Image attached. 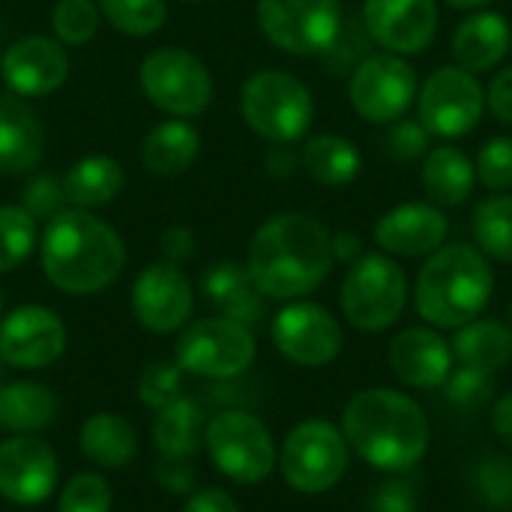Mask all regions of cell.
<instances>
[{"mask_svg": "<svg viewBox=\"0 0 512 512\" xmlns=\"http://www.w3.org/2000/svg\"><path fill=\"white\" fill-rule=\"evenodd\" d=\"M330 237L309 213H279L252 234L246 267L267 300H300L333 270Z\"/></svg>", "mask_w": 512, "mask_h": 512, "instance_id": "cell-1", "label": "cell"}, {"mask_svg": "<svg viewBox=\"0 0 512 512\" xmlns=\"http://www.w3.org/2000/svg\"><path fill=\"white\" fill-rule=\"evenodd\" d=\"M348 447L384 474H405L429 450V417L423 405L396 387L360 390L342 411Z\"/></svg>", "mask_w": 512, "mask_h": 512, "instance_id": "cell-2", "label": "cell"}, {"mask_svg": "<svg viewBox=\"0 0 512 512\" xmlns=\"http://www.w3.org/2000/svg\"><path fill=\"white\" fill-rule=\"evenodd\" d=\"M39 264L57 291L87 297L117 282L126 267V246L90 210L63 207L39 234Z\"/></svg>", "mask_w": 512, "mask_h": 512, "instance_id": "cell-3", "label": "cell"}, {"mask_svg": "<svg viewBox=\"0 0 512 512\" xmlns=\"http://www.w3.org/2000/svg\"><path fill=\"white\" fill-rule=\"evenodd\" d=\"M495 291L489 258L471 243H444L426 258L414 285V306L435 330H459L480 318Z\"/></svg>", "mask_w": 512, "mask_h": 512, "instance_id": "cell-4", "label": "cell"}, {"mask_svg": "<svg viewBox=\"0 0 512 512\" xmlns=\"http://www.w3.org/2000/svg\"><path fill=\"white\" fill-rule=\"evenodd\" d=\"M240 114L267 144H294L315 120V99L297 75L285 69H261L249 75L240 90Z\"/></svg>", "mask_w": 512, "mask_h": 512, "instance_id": "cell-5", "label": "cell"}, {"mask_svg": "<svg viewBox=\"0 0 512 512\" xmlns=\"http://www.w3.org/2000/svg\"><path fill=\"white\" fill-rule=\"evenodd\" d=\"M408 303V279L396 258L384 252H363L345 273L339 306L348 324L360 333L390 330Z\"/></svg>", "mask_w": 512, "mask_h": 512, "instance_id": "cell-6", "label": "cell"}, {"mask_svg": "<svg viewBox=\"0 0 512 512\" xmlns=\"http://www.w3.org/2000/svg\"><path fill=\"white\" fill-rule=\"evenodd\" d=\"M351 447L339 426L327 420L297 423L279 450V471L300 495H324L348 474Z\"/></svg>", "mask_w": 512, "mask_h": 512, "instance_id": "cell-7", "label": "cell"}, {"mask_svg": "<svg viewBox=\"0 0 512 512\" xmlns=\"http://www.w3.org/2000/svg\"><path fill=\"white\" fill-rule=\"evenodd\" d=\"M204 447L219 474L240 486H255L267 480L279 462L276 441L264 420L240 408L219 411L204 426Z\"/></svg>", "mask_w": 512, "mask_h": 512, "instance_id": "cell-8", "label": "cell"}, {"mask_svg": "<svg viewBox=\"0 0 512 512\" xmlns=\"http://www.w3.org/2000/svg\"><path fill=\"white\" fill-rule=\"evenodd\" d=\"M138 84L147 102L168 117H198L213 102V75L207 63L180 45H165L141 60Z\"/></svg>", "mask_w": 512, "mask_h": 512, "instance_id": "cell-9", "label": "cell"}, {"mask_svg": "<svg viewBox=\"0 0 512 512\" xmlns=\"http://www.w3.org/2000/svg\"><path fill=\"white\" fill-rule=\"evenodd\" d=\"M258 342L252 327L225 315H210L186 324L177 339V366L210 381L240 378L255 360Z\"/></svg>", "mask_w": 512, "mask_h": 512, "instance_id": "cell-10", "label": "cell"}, {"mask_svg": "<svg viewBox=\"0 0 512 512\" xmlns=\"http://www.w3.org/2000/svg\"><path fill=\"white\" fill-rule=\"evenodd\" d=\"M255 18L270 45L294 57H321L342 24L339 0H258Z\"/></svg>", "mask_w": 512, "mask_h": 512, "instance_id": "cell-11", "label": "cell"}, {"mask_svg": "<svg viewBox=\"0 0 512 512\" xmlns=\"http://www.w3.org/2000/svg\"><path fill=\"white\" fill-rule=\"evenodd\" d=\"M486 111V87L462 66L435 69L417 96V120L435 138H462L477 129Z\"/></svg>", "mask_w": 512, "mask_h": 512, "instance_id": "cell-12", "label": "cell"}, {"mask_svg": "<svg viewBox=\"0 0 512 512\" xmlns=\"http://www.w3.org/2000/svg\"><path fill=\"white\" fill-rule=\"evenodd\" d=\"M417 72L414 66L390 51L369 54L348 81L351 108L366 123H396L417 99Z\"/></svg>", "mask_w": 512, "mask_h": 512, "instance_id": "cell-13", "label": "cell"}, {"mask_svg": "<svg viewBox=\"0 0 512 512\" xmlns=\"http://www.w3.org/2000/svg\"><path fill=\"white\" fill-rule=\"evenodd\" d=\"M270 336L285 360L306 369H321L333 363L342 351L339 321L324 306L306 300L282 306L270 324Z\"/></svg>", "mask_w": 512, "mask_h": 512, "instance_id": "cell-14", "label": "cell"}, {"mask_svg": "<svg viewBox=\"0 0 512 512\" xmlns=\"http://www.w3.org/2000/svg\"><path fill=\"white\" fill-rule=\"evenodd\" d=\"M129 300H132L135 321L144 330L159 333V336L183 330L195 312L192 282L171 261H156V264L144 267L132 282Z\"/></svg>", "mask_w": 512, "mask_h": 512, "instance_id": "cell-15", "label": "cell"}, {"mask_svg": "<svg viewBox=\"0 0 512 512\" xmlns=\"http://www.w3.org/2000/svg\"><path fill=\"white\" fill-rule=\"evenodd\" d=\"M66 351V324L48 306H18L0 321V360L15 369H45Z\"/></svg>", "mask_w": 512, "mask_h": 512, "instance_id": "cell-16", "label": "cell"}, {"mask_svg": "<svg viewBox=\"0 0 512 512\" xmlns=\"http://www.w3.org/2000/svg\"><path fill=\"white\" fill-rule=\"evenodd\" d=\"M360 18L375 45L411 57L426 51L438 33V0H366Z\"/></svg>", "mask_w": 512, "mask_h": 512, "instance_id": "cell-17", "label": "cell"}, {"mask_svg": "<svg viewBox=\"0 0 512 512\" xmlns=\"http://www.w3.org/2000/svg\"><path fill=\"white\" fill-rule=\"evenodd\" d=\"M0 78L9 87V93L21 99L48 96L60 90L69 78L66 45L48 36H24L3 51Z\"/></svg>", "mask_w": 512, "mask_h": 512, "instance_id": "cell-18", "label": "cell"}, {"mask_svg": "<svg viewBox=\"0 0 512 512\" xmlns=\"http://www.w3.org/2000/svg\"><path fill=\"white\" fill-rule=\"evenodd\" d=\"M57 474V456L45 441L15 435L0 444V498L9 504L33 507L48 501L57 486Z\"/></svg>", "mask_w": 512, "mask_h": 512, "instance_id": "cell-19", "label": "cell"}, {"mask_svg": "<svg viewBox=\"0 0 512 512\" xmlns=\"http://www.w3.org/2000/svg\"><path fill=\"white\" fill-rule=\"evenodd\" d=\"M450 222L441 207L408 201L387 210L375 225V243L390 258H429L444 246Z\"/></svg>", "mask_w": 512, "mask_h": 512, "instance_id": "cell-20", "label": "cell"}, {"mask_svg": "<svg viewBox=\"0 0 512 512\" xmlns=\"http://www.w3.org/2000/svg\"><path fill=\"white\" fill-rule=\"evenodd\" d=\"M387 366L408 387L438 390L447 384L456 357L450 342L435 327H408L396 333V339L390 342Z\"/></svg>", "mask_w": 512, "mask_h": 512, "instance_id": "cell-21", "label": "cell"}, {"mask_svg": "<svg viewBox=\"0 0 512 512\" xmlns=\"http://www.w3.org/2000/svg\"><path fill=\"white\" fill-rule=\"evenodd\" d=\"M201 291H204L207 303L231 321L255 327L267 318V297L255 285L246 264L219 261V264L207 267L204 279H201Z\"/></svg>", "mask_w": 512, "mask_h": 512, "instance_id": "cell-22", "label": "cell"}, {"mask_svg": "<svg viewBox=\"0 0 512 512\" xmlns=\"http://www.w3.org/2000/svg\"><path fill=\"white\" fill-rule=\"evenodd\" d=\"M45 159V129L15 93H0V174L18 177Z\"/></svg>", "mask_w": 512, "mask_h": 512, "instance_id": "cell-23", "label": "cell"}, {"mask_svg": "<svg viewBox=\"0 0 512 512\" xmlns=\"http://www.w3.org/2000/svg\"><path fill=\"white\" fill-rule=\"evenodd\" d=\"M512 45V27L501 12L477 9L468 15L453 33V57L465 72H489L495 69Z\"/></svg>", "mask_w": 512, "mask_h": 512, "instance_id": "cell-24", "label": "cell"}, {"mask_svg": "<svg viewBox=\"0 0 512 512\" xmlns=\"http://www.w3.org/2000/svg\"><path fill=\"white\" fill-rule=\"evenodd\" d=\"M63 183V195H66V207H78V210H96L111 204L126 183L123 165L105 153H90L81 156L78 162L69 165V171L60 177Z\"/></svg>", "mask_w": 512, "mask_h": 512, "instance_id": "cell-25", "label": "cell"}, {"mask_svg": "<svg viewBox=\"0 0 512 512\" xmlns=\"http://www.w3.org/2000/svg\"><path fill=\"white\" fill-rule=\"evenodd\" d=\"M420 180L435 207H462L474 192L477 168L465 150L453 144H441L426 153Z\"/></svg>", "mask_w": 512, "mask_h": 512, "instance_id": "cell-26", "label": "cell"}, {"mask_svg": "<svg viewBox=\"0 0 512 512\" xmlns=\"http://www.w3.org/2000/svg\"><path fill=\"white\" fill-rule=\"evenodd\" d=\"M201 135L192 123L174 117L153 126L141 141V162L156 177H177L189 171L198 159Z\"/></svg>", "mask_w": 512, "mask_h": 512, "instance_id": "cell-27", "label": "cell"}, {"mask_svg": "<svg viewBox=\"0 0 512 512\" xmlns=\"http://www.w3.org/2000/svg\"><path fill=\"white\" fill-rule=\"evenodd\" d=\"M81 453L87 456L90 465L105 468V471H120L135 462L138 456V435L132 423L120 414H93L84 420L78 432Z\"/></svg>", "mask_w": 512, "mask_h": 512, "instance_id": "cell-28", "label": "cell"}, {"mask_svg": "<svg viewBox=\"0 0 512 512\" xmlns=\"http://www.w3.org/2000/svg\"><path fill=\"white\" fill-rule=\"evenodd\" d=\"M450 348L459 366H474L495 375L510 366L512 327L498 318H474L456 330Z\"/></svg>", "mask_w": 512, "mask_h": 512, "instance_id": "cell-29", "label": "cell"}, {"mask_svg": "<svg viewBox=\"0 0 512 512\" xmlns=\"http://www.w3.org/2000/svg\"><path fill=\"white\" fill-rule=\"evenodd\" d=\"M300 168L321 186L339 189L360 177L363 156L351 138L342 135H315L300 150Z\"/></svg>", "mask_w": 512, "mask_h": 512, "instance_id": "cell-30", "label": "cell"}, {"mask_svg": "<svg viewBox=\"0 0 512 512\" xmlns=\"http://www.w3.org/2000/svg\"><path fill=\"white\" fill-rule=\"evenodd\" d=\"M57 417V396L36 381H12L0 387V429L15 435L42 432Z\"/></svg>", "mask_w": 512, "mask_h": 512, "instance_id": "cell-31", "label": "cell"}, {"mask_svg": "<svg viewBox=\"0 0 512 512\" xmlns=\"http://www.w3.org/2000/svg\"><path fill=\"white\" fill-rule=\"evenodd\" d=\"M153 444L165 459H195V453L204 447L201 408L186 396L159 408L153 420Z\"/></svg>", "mask_w": 512, "mask_h": 512, "instance_id": "cell-32", "label": "cell"}, {"mask_svg": "<svg viewBox=\"0 0 512 512\" xmlns=\"http://www.w3.org/2000/svg\"><path fill=\"white\" fill-rule=\"evenodd\" d=\"M474 228V246L495 261L512 264V195L495 192L483 198L471 219Z\"/></svg>", "mask_w": 512, "mask_h": 512, "instance_id": "cell-33", "label": "cell"}, {"mask_svg": "<svg viewBox=\"0 0 512 512\" xmlns=\"http://www.w3.org/2000/svg\"><path fill=\"white\" fill-rule=\"evenodd\" d=\"M39 246V225L21 204H0V273L18 270Z\"/></svg>", "mask_w": 512, "mask_h": 512, "instance_id": "cell-34", "label": "cell"}, {"mask_svg": "<svg viewBox=\"0 0 512 512\" xmlns=\"http://www.w3.org/2000/svg\"><path fill=\"white\" fill-rule=\"evenodd\" d=\"M102 18L126 36H153L168 21L165 0H96Z\"/></svg>", "mask_w": 512, "mask_h": 512, "instance_id": "cell-35", "label": "cell"}, {"mask_svg": "<svg viewBox=\"0 0 512 512\" xmlns=\"http://www.w3.org/2000/svg\"><path fill=\"white\" fill-rule=\"evenodd\" d=\"M369 48H372V36L363 18H342L333 42L321 54V63L330 75H351L372 54Z\"/></svg>", "mask_w": 512, "mask_h": 512, "instance_id": "cell-36", "label": "cell"}, {"mask_svg": "<svg viewBox=\"0 0 512 512\" xmlns=\"http://www.w3.org/2000/svg\"><path fill=\"white\" fill-rule=\"evenodd\" d=\"M102 12L96 0H57L51 9V30L63 45H87L99 30Z\"/></svg>", "mask_w": 512, "mask_h": 512, "instance_id": "cell-37", "label": "cell"}, {"mask_svg": "<svg viewBox=\"0 0 512 512\" xmlns=\"http://www.w3.org/2000/svg\"><path fill=\"white\" fill-rule=\"evenodd\" d=\"M474 492L483 504H489L492 510H510L512 507V459L507 456H483L474 465L471 474Z\"/></svg>", "mask_w": 512, "mask_h": 512, "instance_id": "cell-38", "label": "cell"}, {"mask_svg": "<svg viewBox=\"0 0 512 512\" xmlns=\"http://www.w3.org/2000/svg\"><path fill=\"white\" fill-rule=\"evenodd\" d=\"M57 512H111V486L102 474H75L57 501Z\"/></svg>", "mask_w": 512, "mask_h": 512, "instance_id": "cell-39", "label": "cell"}, {"mask_svg": "<svg viewBox=\"0 0 512 512\" xmlns=\"http://www.w3.org/2000/svg\"><path fill=\"white\" fill-rule=\"evenodd\" d=\"M444 387H447V399L453 405H459V408H468V411H477V408L489 405L495 390H498L495 375L483 372V369H474V366H453Z\"/></svg>", "mask_w": 512, "mask_h": 512, "instance_id": "cell-40", "label": "cell"}, {"mask_svg": "<svg viewBox=\"0 0 512 512\" xmlns=\"http://www.w3.org/2000/svg\"><path fill=\"white\" fill-rule=\"evenodd\" d=\"M180 396H183V369L177 363H150L141 369V375H138L141 405L159 411Z\"/></svg>", "mask_w": 512, "mask_h": 512, "instance_id": "cell-41", "label": "cell"}, {"mask_svg": "<svg viewBox=\"0 0 512 512\" xmlns=\"http://www.w3.org/2000/svg\"><path fill=\"white\" fill-rule=\"evenodd\" d=\"M477 177L489 192H510L512 189V138L495 135L480 147L477 156Z\"/></svg>", "mask_w": 512, "mask_h": 512, "instance_id": "cell-42", "label": "cell"}, {"mask_svg": "<svg viewBox=\"0 0 512 512\" xmlns=\"http://www.w3.org/2000/svg\"><path fill=\"white\" fill-rule=\"evenodd\" d=\"M21 207L33 216V219H51L54 213H60L66 207V195H63V183L54 174H36L27 180L24 192H21Z\"/></svg>", "mask_w": 512, "mask_h": 512, "instance_id": "cell-43", "label": "cell"}, {"mask_svg": "<svg viewBox=\"0 0 512 512\" xmlns=\"http://www.w3.org/2000/svg\"><path fill=\"white\" fill-rule=\"evenodd\" d=\"M429 129L420 123V120H396L390 123V132L384 138V150L393 156V159H402V162H414L420 156L429 153Z\"/></svg>", "mask_w": 512, "mask_h": 512, "instance_id": "cell-44", "label": "cell"}, {"mask_svg": "<svg viewBox=\"0 0 512 512\" xmlns=\"http://www.w3.org/2000/svg\"><path fill=\"white\" fill-rule=\"evenodd\" d=\"M369 512H417L420 510V489L414 480L408 477H393L387 483H381L372 495H369Z\"/></svg>", "mask_w": 512, "mask_h": 512, "instance_id": "cell-45", "label": "cell"}, {"mask_svg": "<svg viewBox=\"0 0 512 512\" xmlns=\"http://www.w3.org/2000/svg\"><path fill=\"white\" fill-rule=\"evenodd\" d=\"M156 480L171 495H192V486H195L192 459H165V456H159Z\"/></svg>", "mask_w": 512, "mask_h": 512, "instance_id": "cell-46", "label": "cell"}, {"mask_svg": "<svg viewBox=\"0 0 512 512\" xmlns=\"http://www.w3.org/2000/svg\"><path fill=\"white\" fill-rule=\"evenodd\" d=\"M195 246H198L195 231L186 228V225H171V228H165L162 237H159V249H162L165 261H171V264H177V267L195 255Z\"/></svg>", "mask_w": 512, "mask_h": 512, "instance_id": "cell-47", "label": "cell"}, {"mask_svg": "<svg viewBox=\"0 0 512 512\" xmlns=\"http://www.w3.org/2000/svg\"><path fill=\"white\" fill-rule=\"evenodd\" d=\"M486 108L495 114V120L512 126V66L501 69L486 87Z\"/></svg>", "mask_w": 512, "mask_h": 512, "instance_id": "cell-48", "label": "cell"}, {"mask_svg": "<svg viewBox=\"0 0 512 512\" xmlns=\"http://www.w3.org/2000/svg\"><path fill=\"white\" fill-rule=\"evenodd\" d=\"M183 512H240V507L222 489H201V492H192L186 498Z\"/></svg>", "mask_w": 512, "mask_h": 512, "instance_id": "cell-49", "label": "cell"}, {"mask_svg": "<svg viewBox=\"0 0 512 512\" xmlns=\"http://www.w3.org/2000/svg\"><path fill=\"white\" fill-rule=\"evenodd\" d=\"M297 156H294V150L288 147V144H270V150H267V156H264V168H267V174L270 177H276V180H285V177H291L294 171H297Z\"/></svg>", "mask_w": 512, "mask_h": 512, "instance_id": "cell-50", "label": "cell"}, {"mask_svg": "<svg viewBox=\"0 0 512 512\" xmlns=\"http://www.w3.org/2000/svg\"><path fill=\"white\" fill-rule=\"evenodd\" d=\"M330 246H333V261H342V264H354L360 255H363V243L354 231H339L330 237Z\"/></svg>", "mask_w": 512, "mask_h": 512, "instance_id": "cell-51", "label": "cell"}, {"mask_svg": "<svg viewBox=\"0 0 512 512\" xmlns=\"http://www.w3.org/2000/svg\"><path fill=\"white\" fill-rule=\"evenodd\" d=\"M492 429L501 438V444H507L512 450V393L501 396L492 408Z\"/></svg>", "mask_w": 512, "mask_h": 512, "instance_id": "cell-52", "label": "cell"}, {"mask_svg": "<svg viewBox=\"0 0 512 512\" xmlns=\"http://www.w3.org/2000/svg\"><path fill=\"white\" fill-rule=\"evenodd\" d=\"M447 6L453 9H465V12H477V9H486L492 0H444Z\"/></svg>", "mask_w": 512, "mask_h": 512, "instance_id": "cell-53", "label": "cell"}, {"mask_svg": "<svg viewBox=\"0 0 512 512\" xmlns=\"http://www.w3.org/2000/svg\"><path fill=\"white\" fill-rule=\"evenodd\" d=\"M507 324L512 327V300H510V306H507Z\"/></svg>", "mask_w": 512, "mask_h": 512, "instance_id": "cell-54", "label": "cell"}, {"mask_svg": "<svg viewBox=\"0 0 512 512\" xmlns=\"http://www.w3.org/2000/svg\"><path fill=\"white\" fill-rule=\"evenodd\" d=\"M180 3H204V0H180Z\"/></svg>", "mask_w": 512, "mask_h": 512, "instance_id": "cell-55", "label": "cell"}, {"mask_svg": "<svg viewBox=\"0 0 512 512\" xmlns=\"http://www.w3.org/2000/svg\"><path fill=\"white\" fill-rule=\"evenodd\" d=\"M0 378H3V360H0Z\"/></svg>", "mask_w": 512, "mask_h": 512, "instance_id": "cell-56", "label": "cell"}, {"mask_svg": "<svg viewBox=\"0 0 512 512\" xmlns=\"http://www.w3.org/2000/svg\"><path fill=\"white\" fill-rule=\"evenodd\" d=\"M0 312H3V297H0Z\"/></svg>", "mask_w": 512, "mask_h": 512, "instance_id": "cell-57", "label": "cell"}]
</instances>
